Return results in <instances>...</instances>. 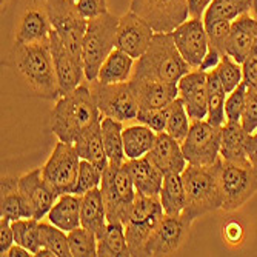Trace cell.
Returning <instances> with one entry per match:
<instances>
[{
  "mask_svg": "<svg viewBox=\"0 0 257 257\" xmlns=\"http://www.w3.org/2000/svg\"><path fill=\"white\" fill-rule=\"evenodd\" d=\"M125 165L130 171L136 191L145 196H159L163 183V173L147 154L140 159L126 160Z\"/></svg>",
  "mask_w": 257,
  "mask_h": 257,
  "instance_id": "603a6c76",
  "label": "cell"
},
{
  "mask_svg": "<svg viewBox=\"0 0 257 257\" xmlns=\"http://www.w3.org/2000/svg\"><path fill=\"white\" fill-rule=\"evenodd\" d=\"M0 216L10 222H16L19 219H30L33 217L31 208L25 197L22 196L19 190L11 193H2L0 200Z\"/></svg>",
  "mask_w": 257,
  "mask_h": 257,
  "instance_id": "f35d334b",
  "label": "cell"
},
{
  "mask_svg": "<svg viewBox=\"0 0 257 257\" xmlns=\"http://www.w3.org/2000/svg\"><path fill=\"white\" fill-rule=\"evenodd\" d=\"M40 242L42 246L51 249L57 257H73L69 249L68 232L57 228L51 222L45 223L40 220Z\"/></svg>",
  "mask_w": 257,
  "mask_h": 257,
  "instance_id": "8d00e7d4",
  "label": "cell"
},
{
  "mask_svg": "<svg viewBox=\"0 0 257 257\" xmlns=\"http://www.w3.org/2000/svg\"><path fill=\"white\" fill-rule=\"evenodd\" d=\"M163 216H165V213H163L159 196H145L137 193L126 222L156 228Z\"/></svg>",
  "mask_w": 257,
  "mask_h": 257,
  "instance_id": "f546056e",
  "label": "cell"
},
{
  "mask_svg": "<svg viewBox=\"0 0 257 257\" xmlns=\"http://www.w3.org/2000/svg\"><path fill=\"white\" fill-rule=\"evenodd\" d=\"M251 11H252V16L257 19V0H252V10Z\"/></svg>",
  "mask_w": 257,
  "mask_h": 257,
  "instance_id": "6f0895ef",
  "label": "cell"
},
{
  "mask_svg": "<svg viewBox=\"0 0 257 257\" xmlns=\"http://www.w3.org/2000/svg\"><path fill=\"white\" fill-rule=\"evenodd\" d=\"M80 209H82V196L68 193L59 196V199L51 206L46 217H48V222H51L57 228L63 229L65 232H69L82 226Z\"/></svg>",
  "mask_w": 257,
  "mask_h": 257,
  "instance_id": "d4e9b609",
  "label": "cell"
},
{
  "mask_svg": "<svg viewBox=\"0 0 257 257\" xmlns=\"http://www.w3.org/2000/svg\"><path fill=\"white\" fill-rule=\"evenodd\" d=\"M191 223L183 214L180 216H163L145 245L144 255H171L185 242Z\"/></svg>",
  "mask_w": 257,
  "mask_h": 257,
  "instance_id": "4fadbf2b",
  "label": "cell"
},
{
  "mask_svg": "<svg viewBox=\"0 0 257 257\" xmlns=\"http://www.w3.org/2000/svg\"><path fill=\"white\" fill-rule=\"evenodd\" d=\"M220 170L222 157L209 167H196L188 163L180 174L186 194V205L182 214L190 222L222 208Z\"/></svg>",
  "mask_w": 257,
  "mask_h": 257,
  "instance_id": "277c9868",
  "label": "cell"
},
{
  "mask_svg": "<svg viewBox=\"0 0 257 257\" xmlns=\"http://www.w3.org/2000/svg\"><path fill=\"white\" fill-rule=\"evenodd\" d=\"M246 85L242 82L236 89H232L225 100V115L226 122H240L245 102H246Z\"/></svg>",
  "mask_w": 257,
  "mask_h": 257,
  "instance_id": "ee69618b",
  "label": "cell"
},
{
  "mask_svg": "<svg viewBox=\"0 0 257 257\" xmlns=\"http://www.w3.org/2000/svg\"><path fill=\"white\" fill-rule=\"evenodd\" d=\"M148 156L156 163V167L163 173V176L182 174L186 165H188V162H186L182 153L180 142L171 137L167 131L157 133L156 142Z\"/></svg>",
  "mask_w": 257,
  "mask_h": 257,
  "instance_id": "44dd1931",
  "label": "cell"
},
{
  "mask_svg": "<svg viewBox=\"0 0 257 257\" xmlns=\"http://www.w3.org/2000/svg\"><path fill=\"white\" fill-rule=\"evenodd\" d=\"M222 57H223V56H222L217 50L211 48V46H208V53H206V56H205L203 62L200 63L199 69H200V71H205V73L213 71V69H216V68H217V65L220 63Z\"/></svg>",
  "mask_w": 257,
  "mask_h": 257,
  "instance_id": "f907efd6",
  "label": "cell"
},
{
  "mask_svg": "<svg viewBox=\"0 0 257 257\" xmlns=\"http://www.w3.org/2000/svg\"><path fill=\"white\" fill-rule=\"evenodd\" d=\"M69 249L73 257H96L97 255V236L92 231L79 226L68 232Z\"/></svg>",
  "mask_w": 257,
  "mask_h": 257,
  "instance_id": "74e56055",
  "label": "cell"
},
{
  "mask_svg": "<svg viewBox=\"0 0 257 257\" xmlns=\"http://www.w3.org/2000/svg\"><path fill=\"white\" fill-rule=\"evenodd\" d=\"M80 222L83 228L94 232L97 236V240L103 236L108 225V217H106V209H105L100 186L82 196Z\"/></svg>",
  "mask_w": 257,
  "mask_h": 257,
  "instance_id": "cb8c5ba5",
  "label": "cell"
},
{
  "mask_svg": "<svg viewBox=\"0 0 257 257\" xmlns=\"http://www.w3.org/2000/svg\"><path fill=\"white\" fill-rule=\"evenodd\" d=\"M123 122L111 117H102V140L106 157L112 165H123L126 162L123 151Z\"/></svg>",
  "mask_w": 257,
  "mask_h": 257,
  "instance_id": "1f68e13d",
  "label": "cell"
},
{
  "mask_svg": "<svg viewBox=\"0 0 257 257\" xmlns=\"http://www.w3.org/2000/svg\"><path fill=\"white\" fill-rule=\"evenodd\" d=\"M191 126V119L186 112L183 102L177 97L173 103H170V112H168V122H167V133L174 137L182 144L185 137L188 136Z\"/></svg>",
  "mask_w": 257,
  "mask_h": 257,
  "instance_id": "ab89813d",
  "label": "cell"
},
{
  "mask_svg": "<svg viewBox=\"0 0 257 257\" xmlns=\"http://www.w3.org/2000/svg\"><path fill=\"white\" fill-rule=\"evenodd\" d=\"M2 65L16 69L33 96L48 100L60 97L50 40L31 45L14 42Z\"/></svg>",
  "mask_w": 257,
  "mask_h": 257,
  "instance_id": "6da1fadb",
  "label": "cell"
},
{
  "mask_svg": "<svg viewBox=\"0 0 257 257\" xmlns=\"http://www.w3.org/2000/svg\"><path fill=\"white\" fill-rule=\"evenodd\" d=\"M88 83L103 117H111L119 122L136 120L139 112V102L130 80L109 85L100 83L99 80Z\"/></svg>",
  "mask_w": 257,
  "mask_h": 257,
  "instance_id": "9c48e42d",
  "label": "cell"
},
{
  "mask_svg": "<svg viewBox=\"0 0 257 257\" xmlns=\"http://www.w3.org/2000/svg\"><path fill=\"white\" fill-rule=\"evenodd\" d=\"M222 209L236 211L257 193V173L249 159L223 160L220 170Z\"/></svg>",
  "mask_w": 257,
  "mask_h": 257,
  "instance_id": "52a82bcc",
  "label": "cell"
},
{
  "mask_svg": "<svg viewBox=\"0 0 257 257\" xmlns=\"http://www.w3.org/2000/svg\"><path fill=\"white\" fill-rule=\"evenodd\" d=\"M249 134L240 122H226L222 126L220 157L223 160H243L246 156V144Z\"/></svg>",
  "mask_w": 257,
  "mask_h": 257,
  "instance_id": "83f0119b",
  "label": "cell"
},
{
  "mask_svg": "<svg viewBox=\"0 0 257 257\" xmlns=\"http://www.w3.org/2000/svg\"><path fill=\"white\" fill-rule=\"evenodd\" d=\"M36 257H57L51 249H48V248H45V246H42L36 254H34Z\"/></svg>",
  "mask_w": 257,
  "mask_h": 257,
  "instance_id": "9f6ffc18",
  "label": "cell"
},
{
  "mask_svg": "<svg viewBox=\"0 0 257 257\" xmlns=\"http://www.w3.org/2000/svg\"><path fill=\"white\" fill-rule=\"evenodd\" d=\"M154 37L151 25L133 11H128L119 17V27L115 33V48L122 50L133 59H139L145 54Z\"/></svg>",
  "mask_w": 257,
  "mask_h": 257,
  "instance_id": "9a60e30c",
  "label": "cell"
},
{
  "mask_svg": "<svg viewBox=\"0 0 257 257\" xmlns=\"http://www.w3.org/2000/svg\"><path fill=\"white\" fill-rule=\"evenodd\" d=\"M19 191L28 202L33 219L37 220L48 216L51 206L59 199V194L42 177V168H36L19 177Z\"/></svg>",
  "mask_w": 257,
  "mask_h": 257,
  "instance_id": "ac0fdd59",
  "label": "cell"
},
{
  "mask_svg": "<svg viewBox=\"0 0 257 257\" xmlns=\"http://www.w3.org/2000/svg\"><path fill=\"white\" fill-rule=\"evenodd\" d=\"M249 10H252V0H213L203 14V23L208 25L216 20L232 22Z\"/></svg>",
  "mask_w": 257,
  "mask_h": 257,
  "instance_id": "e575fe53",
  "label": "cell"
},
{
  "mask_svg": "<svg viewBox=\"0 0 257 257\" xmlns=\"http://www.w3.org/2000/svg\"><path fill=\"white\" fill-rule=\"evenodd\" d=\"M255 48H257V19L246 13L231 22L226 54L242 65L243 60Z\"/></svg>",
  "mask_w": 257,
  "mask_h": 257,
  "instance_id": "ffe728a7",
  "label": "cell"
},
{
  "mask_svg": "<svg viewBox=\"0 0 257 257\" xmlns=\"http://www.w3.org/2000/svg\"><path fill=\"white\" fill-rule=\"evenodd\" d=\"M69 2H74V4H76V2H77V0H69Z\"/></svg>",
  "mask_w": 257,
  "mask_h": 257,
  "instance_id": "91938a15",
  "label": "cell"
},
{
  "mask_svg": "<svg viewBox=\"0 0 257 257\" xmlns=\"http://www.w3.org/2000/svg\"><path fill=\"white\" fill-rule=\"evenodd\" d=\"M156 131L142 123L123 128V151L126 160L147 156L156 142Z\"/></svg>",
  "mask_w": 257,
  "mask_h": 257,
  "instance_id": "f1b7e54d",
  "label": "cell"
},
{
  "mask_svg": "<svg viewBox=\"0 0 257 257\" xmlns=\"http://www.w3.org/2000/svg\"><path fill=\"white\" fill-rule=\"evenodd\" d=\"M170 105L160 109H139L136 120L142 125H147L156 133H163L167 130Z\"/></svg>",
  "mask_w": 257,
  "mask_h": 257,
  "instance_id": "f6af8a7d",
  "label": "cell"
},
{
  "mask_svg": "<svg viewBox=\"0 0 257 257\" xmlns=\"http://www.w3.org/2000/svg\"><path fill=\"white\" fill-rule=\"evenodd\" d=\"M213 0H188V13L190 17L194 19H203V14L206 8L209 7Z\"/></svg>",
  "mask_w": 257,
  "mask_h": 257,
  "instance_id": "816d5d0a",
  "label": "cell"
},
{
  "mask_svg": "<svg viewBox=\"0 0 257 257\" xmlns=\"http://www.w3.org/2000/svg\"><path fill=\"white\" fill-rule=\"evenodd\" d=\"M206 34H208V43L211 48L217 50L222 56L226 54V45L229 39V30H231V22L228 20H216L205 25Z\"/></svg>",
  "mask_w": 257,
  "mask_h": 257,
  "instance_id": "7bdbcfd3",
  "label": "cell"
},
{
  "mask_svg": "<svg viewBox=\"0 0 257 257\" xmlns=\"http://www.w3.org/2000/svg\"><path fill=\"white\" fill-rule=\"evenodd\" d=\"M51 27L68 50L82 57V42L88 20L80 14L77 5L69 0H46Z\"/></svg>",
  "mask_w": 257,
  "mask_h": 257,
  "instance_id": "8fae6325",
  "label": "cell"
},
{
  "mask_svg": "<svg viewBox=\"0 0 257 257\" xmlns=\"http://www.w3.org/2000/svg\"><path fill=\"white\" fill-rule=\"evenodd\" d=\"M76 5H77L80 14L86 20L99 17V16L108 13V4H106V0H77Z\"/></svg>",
  "mask_w": 257,
  "mask_h": 257,
  "instance_id": "7dc6e473",
  "label": "cell"
},
{
  "mask_svg": "<svg viewBox=\"0 0 257 257\" xmlns=\"http://www.w3.org/2000/svg\"><path fill=\"white\" fill-rule=\"evenodd\" d=\"M171 36L180 56L186 60V63L193 69H199L209 46L203 19L190 17L182 25H179L171 33Z\"/></svg>",
  "mask_w": 257,
  "mask_h": 257,
  "instance_id": "2e32d148",
  "label": "cell"
},
{
  "mask_svg": "<svg viewBox=\"0 0 257 257\" xmlns=\"http://www.w3.org/2000/svg\"><path fill=\"white\" fill-rule=\"evenodd\" d=\"M130 83L137 97L139 109H160L179 97L177 83L140 79H130Z\"/></svg>",
  "mask_w": 257,
  "mask_h": 257,
  "instance_id": "7402d4cb",
  "label": "cell"
},
{
  "mask_svg": "<svg viewBox=\"0 0 257 257\" xmlns=\"http://www.w3.org/2000/svg\"><path fill=\"white\" fill-rule=\"evenodd\" d=\"M217 77L220 79L226 94L232 89H236L242 80H243V74H242V65L237 63L234 59H231L229 56H223L220 63L217 65V68L214 69Z\"/></svg>",
  "mask_w": 257,
  "mask_h": 257,
  "instance_id": "b9f144b4",
  "label": "cell"
},
{
  "mask_svg": "<svg viewBox=\"0 0 257 257\" xmlns=\"http://www.w3.org/2000/svg\"><path fill=\"white\" fill-rule=\"evenodd\" d=\"M80 160L82 159L74 144L59 140L50 159L42 167V177L59 196L73 193L77 182Z\"/></svg>",
  "mask_w": 257,
  "mask_h": 257,
  "instance_id": "ba28073f",
  "label": "cell"
},
{
  "mask_svg": "<svg viewBox=\"0 0 257 257\" xmlns=\"http://www.w3.org/2000/svg\"><path fill=\"white\" fill-rule=\"evenodd\" d=\"M99 257H130V248L125 236V225L120 222H108L103 236L97 240Z\"/></svg>",
  "mask_w": 257,
  "mask_h": 257,
  "instance_id": "d6a6232c",
  "label": "cell"
},
{
  "mask_svg": "<svg viewBox=\"0 0 257 257\" xmlns=\"http://www.w3.org/2000/svg\"><path fill=\"white\" fill-rule=\"evenodd\" d=\"M119 27V17L111 13L89 19L86 33L82 42V62L85 79L88 82L97 80L100 66L115 48V33Z\"/></svg>",
  "mask_w": 257,
  "mask_h": 257,
  "instance_id": "5b68a950",
  "label": "cell"
},
{
  "mask_svg": "<svg viewBox=\"0 0 257 257\" xmlns=\"http://www.w3.org/2000/svg\"><path fill=\"white\" fill-rule=\"evenodd\" d=\"M134 63L136 59H133L122 50L114 48L111 54L106 57V60L103 62V65L100 66L97 80L105 85L128 82L133 76Z\"/></svg>",
  "mask_w": 257,
  "mask_h": 257,
  "instance_id": "4316f807",
  "label": "cell"
},
{
  "mask_svg": "<svg viewBox=\"0 0 257 257\" xmlns=\"http://www.w3.org/2000/svg\"><path fill=\"white\" fill-rule=\"evenodd\" d=\"M130 11L147 20L154 33H173L190 19L188 0H131Z\"/></svg>",
  "mask_w": 257,
  "mask_h": 257,
  "instance_id": "7c38bea8",
  "label": "cell"
},
{
  "mask_svg": "<svg viewBox=\"0 0 257 257\" xmlns=\"http://www.w3.org/2000/svg\"><path fill=\"white\" fill-rule=\"evenodd\" d=\"M14 243H16V239H14L13 225L10 220L2 219L0 220V254L5 255Z\"/></svg>",
  "mask_w": 257,
  "mask_h": 257,
  "instance_id": "681fc988",
  "label": "cell"
},
{
  "mask_svg": "<svg viewBox=\"0 0 257 257\" xmlns=\"http://www.w3.org/2000/svg\"><path fill=\"white\" fill-rule=\"evenodd\" d=\"M11 0H2V7H8Z\"/></svg>",
  "mask_w": 257,
  "mask_h": 257,
  "instance_id": "680465c9",
  "label": "cell"
},
{
  "mask_svg": "<svg viewBox=\"0 0 257 257\" xmlns=\"http://www.w3.org/2000/svg\"><path fill=\"white\" fill-rule=\"evenodd\" d=\"M14 229V239L16 243L25 246L33 252V255L42 248L40 242V220L37 219H19L11 222Z\"/></svg>",
  "mask_w": 257,
  "mask_h": 257,
  "instance_id": "d590c367",
  "label": "cell"
},
{
  "mask_svg": "<svg viewBox=\"0 0 257 257\" xmlns=\"http://www.w3.org/2000/svg\"><path fill=\"white\" fill-rule=\"evenodd\" d=\"M246 156L251 162V165L254 167L257 173V130L249 134L248 137V144H246Z\"/></svg>",
  "mask_w": 257,
  "mask_h": 257,
  "instance_id": "db71d44e",
  "label": "cell"
},
{
  "mask_svg": "<svg viewBox=\"0 0 257 257\" xmlns=\"http://www.w3.org/2000/svg\"><path fill=\"white\" fill-rule=\"evenodd\" d=\"M100 191L106 209L108 222L126 223L131 205L136 199V186L126 165H109L103 171Z\"/></svg>",
  "mask_w": 257,
  "mask_h": 257,
  "instance_id": "8992f818",
  "label": "cell"
},
{
  "mask_svg": "<svg viewBox=\"0 0 257 257\" xmlns=\"http://www.w3.org/2000/svg\"><path fill=\"white\" fill-rule=\"evenodd\" d=\"M103 115L97 106L89 83H82L57 99L51 111L50 125L59 140L74 144L83 131L99 123Z\"/></svg>",
  "mask_w": 257,
  "mask_h": 257,
  "instance_id": "7a4b0ae2",
  "label": "cell"
},
{
  "mask_svg": "<svg viewBox=\"0 0 257 257\" xmlns=\"http://www.w3.org/2000/svg\"><path fill=\"white\" fill-rule=\"evenodd\" d=\"M50 48L54 60L59 92L60 96H65L69 91L82 85V80L85 77L83 62L82 57L76 56L71 50L66 48L54 30L50 34Z\"/></svg>",
  "mask_w": 257,
  "mask_h": 257,
  "instance_id": "e0dca14e",
  "label": "cell"
},
{
  "mask_svg": "<svg viewBox=\"0 0 257 257\" xmlns=\"http://www.w3.org/2000/svg\"><path fill=\"white\" fill-rule=\"evenodd\" d=\"M103 177V171L96 167L94 163H91L88 160H80V167H79V174H77V182L73 190V194L83 196L85 193L91 191L100 186Z\"/></svg>",
  "mask_w": 257,
  "mask_h": 257,
  "instance_id": "60d3db41",
  "label": "cell"
},
{
  "mask_svg": "<svg viewBox=\"0 0 257 257\" xmlns=\"http://www.w3.org/2000/svg\"><path fill=\"white\" fill-rule=\"evenodd\" d=\"M102 122V120H100ZM100 122L92 125L86 131H83L74 142V147L80 156V159L88 160L91 163H94L96 167H99L102 171L106 170L109 165V160L105 153L103 140H102V126Z\"/></svg>",
  "mask_w": 257,
  "mask_h": 257,
  "instance_id": "484cf974",
  "label": "cell"
},
{
  "mask_svg": "<svg viewBox=\"0 0 257 257\" xmlns=\"http://www.w3.org/2000/svg\"><path fill=\"white\" fill-rule=\"evenodd\" d=\"M246 102L240 123L248 134H252L257 130V89L246 88Z\"/></svg>",
  "mask_w": 257,
  "mask_h": 257,
  "instance_id": "bcb514c9",
  "label": "cell"
},
{
  "mask_svg": "<svg viewBox=\"0 0 257 257\" xmlns=\"http://www.w3.org/2000/svg\"><path fill=\"white\" fill-rule=\"evenodd\" d=\"M53 31L46 0H23V11L16 27V43L48 42Z\"/></svg>",
  "mask_w": 257,
  "mask_h": 257,
  "instance_id": "5bb4252c",
  "label": "cell"
},
{
  "mask_svg": "<svg viewBox=\"0 0 257 257\" xmlns=\"http://www.w3.org/2000/svg\"><path fill=\"white\" fill-rule=\"evenodd\" d=\"M222 126H214L206 119L191 122L188 136L180 144L182 153L190 165L209 167L220 157Z\"/></svg>",
  "mask_w": 257,
  "mask_h": 257,
  "instance_id": "30bf717a",
  "label": "cell"
},
{
  "mask_svg": "<svg viewBox=\"0 0 257 257\" xmlns=\"http://www.w3.org/2000/svg\"><path fill=\"white\" fill-rule=\"evenodd\" d=\"M223 234L231 243H237L242 239V226L237 222H229L223 226Z\"/></svg>",
  "mask_w": 257,
  "mask_h": 257,
  "instance_id": "f5cc1de1",
  "label": "cell"
},
{
  "mask_svg": "<svg viewBox=\"0 0 257 257\" xmlns=\"http://www.w3.org/2000/svg\"><path fill=\"white\" fill-rule=\"evenodd\" d=\"M159 199L163 213L167 216H180L183 213L186 205V194L180 174H167L163 177Z\"/></svg>",
  "mask_w": 257,
  "mask_h": 257,
  "instance_id": "4dcf8cb0",
  "label": "cell"
},
{
  "mask_svg": "<svg viewBox=\"0 0 257 257\" xmlns=\"http://www.w3.org/2000/svg\"><path fill=\"white\" fill-rule=\"evenodd\" d=\"M30 255H33V252L30 249H27L25 246L19 245V243L13 245L8 249V252L5 254V257H30Z\"/></svg>",
  "mask_w": 257,
  "mask_h": 257,
  "instance_id": "11a10c76",
  "label": "cell"
},
{
  "mask_svg": "<svg viewBox=\"0 0 257 257\" xmlns=\"http://www.w3.org/2000/svg\"><path fill=\"white\" fill-rule=\"evenodd\" d=\"M179 99L188 112L191 122L203 120L208 115V83L206 73L191 69L177 83Z\"/></svg>",
  "mask_w": 257,
  "mask_h": 257,
  "instance_id": "d6986e66",
  "label": "cell"
},
{
  "mask_svg": "<svg viewBox=\"0 0 257 257\" xmlns=\"http://www.w3.org/2000/svg\"><path fill=\"white\" fill-rule=\"evenodd\" d=\"M206 83H208V115L206 120L214 126H223L226 123L225 115V100L226 91L217 77L216 71L206 73Z\"/></svg>",
  "mask_w": 257,
  "mask_h": 257,
  "instance_id": "836d02e7",
  "label": "cell"
},
{
  "mask_svg": "<svg viewBox=\"0 0 257 257\" xmlns=\"http://www.w3.org/2000/svg\"><path fill=\"white\" fill-rule=\"evenodd\" d=\"M191 69L180 56L171 33H154L148 50L134 63L131 79L179 83Z\"/></svg>",
  "mask_w": 257,
  "mask_h": 257,
  "instance_id": "3957f363",
  "label": "cell"
},
{
  "mask_svg": "<svg viewBox=\"0 0 257 257\" xmlns=\"http://www.w3.org/2000/svg\"><path fill=\"white\" fill-rule=\"evenodd\" d=\"M242 74H243L242 82L246 85V88L257 89V48L243 60Z\"/></svg>",
  "mask_w": 257,
  "mask_h": 257,
  "instance_id": "c3c4849f",
  "label": "cell"
}]
</instances>
